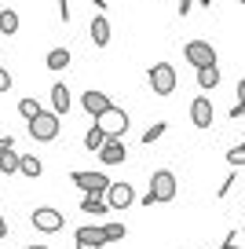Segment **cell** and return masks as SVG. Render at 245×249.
Wrapping results in <instances>:
<instances>
[{"label": "cell", "mask_w": 245, "mask_h": 249, "mask_svg": "<svg viewBox=\"0 0 245 249\" xmlns=\"http://www.w3.org/2000/svg\"><path fill=\"white\" fill-rule=\"evenodd\" d=\"M146 85L154 88V95H172L176 92V66L172 62H154L146 70Z\"/></svg>", "instance_id": "obj_1"}, {"label": "cell", "mask_w": 245, "mask_h": 249, "mask_svg": "<svg viewBox=\"0 0 245 249\" xmlns=\"http://www.w3.org/2000/svg\"><path fill=\"white\" fill-rule=\"evenodd\" d=\"M30 124V140H37V143H52V140H59V114H52V110H40L33 121H26Z\"/></svg>", "instance_id": "obj_2"}, {"label": "cell", "mask_w": 245, "mask_h": 249, "mask_svg": "<svg viewBox=\"0 0 245 249\" xmlns=\"http://www.w3.org/2000/svg\"><path fill=\"white\" fill-rule=\"evenodd\" d=\"M95 124L103 128V136H106V140H124V132H128V114H124L121 107H110L106 114L95 117Z\"/></svg>", "instance_id": "obj_3"}, {"label": "cell", "mask_w": 245, "mask_h": 249, "mask_svg": "<svg viewBox=\"0 0 245 249\" xmlns=\"http://www.w3.org/2000/svg\"><path fill=\"white\" fill-rule=\"evenodd\" d=\"M183 59L191 62L194 70H201V66H216V48L209 44V40H187V44H183Z\"/></svg>", "instance_id": "obj_4"}, {"label": "cell", "mask_w": 245, "mask_h": 249, "mask_svg": "<svg viewBox=\"0 0 245 249\" xmlns=\"http://www.w3.org/2000/svg\"><path fill=\"white\" fill-rule=\"evenodd\" d=\"M176 176H172L169 169H158L150 176V191H146V195L154 198V202H172V198H176Z\"/></svg>", "instance_id": "obj_5"}, {"label": "cell", "mask_w": 245, "mask_h": 249, "mask_svg": "<svg viewBox=\"0 0 245 249\" xmlns=\"http://www.w3.org/2000/svg\"><path fill=\"white\" fill-rule=\"evenodd\" d=\"M70 179H73V187L77 191H85V195H106V187H110V179H106V172H70Z\"/></svg>", "instance_id": "obj_6"}, {"label": "cell", "mask_w": 245, "mask_h": 249, "mask_svg": "<svg viewBox=\"0 0 245 249\" xmlns=\"http://www.w3.org/2000/svg\"><path fill=\"white\" fill-rule=\"evenodd\" d=\"M30 220H33V227H37V231H44V234L62 231V224H66V220H62V213L52 209V205H40V209H33Z\"/></svg>", "instance_id": "obj_7"}, {"label": "cell", "mask_w": 245, "mask_h": 249, "mask_svg": "<svg viewBox=\"0 0 245 249\" xmlns=\"http://www.w3.org/2000/svg\"><path fill=\"white\" fill-rule=\"evenodd\" d=\"M103 198H106V205H110V209H128V205L136 202V187H132L128 179H124V183H110Z\"/></svg>", "instance_id": "obj_8"}, {"label": "cell", "mask_w": 245, "mask_h": 249, "mask_svg": "<svg viewBox=\"0 0 245 249\" xmlns=\"http://www.w3.org/2000/svg\"><path fill=\"white\" fill-rule=\"evenodd\" d=\"M95 154H99V161L106 165V169H110V165H124V161H128V150H124V140H106L99 150H95Z\"/></svg>", "instance_id": "obj_9"}, {"label": "cell", "mask_w": 245, "mask_h": 249, "mask_svg": "<svg viewBox=\"0 0 245 249\" xmlns=\"http://www.w3.org/2000/svg\"><path fill=\"white\" fill-rule=\"evenodd\" d=\"M114 107V99H110L106 92H85L81 95V110H85V114H92V121L99 114H106V110Z\"/></svg>", "instance_id": "obj_10"}, {"label": "cell", "mask_w": 245, "mask_h": 249, "mask_svg": "<svg viewBox=\"0 0 245 249\" xmlns=\"http://www.w3.org/2000/svg\"><path fill=\"white\" fill-rule=\"evenodd\" d=\"M191 121H194V128H212V103L205 95H198L191 103Z\"/></svg>", "instance_id": "obj_11"}, {"label": "cell", "mask_w": 245, "mask_h": 249, "mask_svg": "<svg viewBox=\"0 0 245 249\" xmlns=\"http://www.w3.org/2000/svg\"><path fill=\"white\" fill-rule=\"evenodd\" d=\"M70 107H73V95H70V88L62 85V81H55V85H52V114L62 117Z\"/></svg>", "instance_id": "obj_12"}, {"label": "cell", "mask_w": 245, "mask_h": 249, "mask_svg": "<svg viewBox=\"0 0 245 249\" xmlns=\"http://www.w3.org/2000/svg\"><path fill=\"white\" fill-rule=\"evenodd\" d=\"M92 40H95V48H106L110 44V18L106 15H95L92 18Z\"/></svg>", "instance_id": "obj_13"}, {"label": "cell", "mask_w": 245, "mask_h": 249, "mask_svg": "<svg viewBox=\"0 0 245 249\" xmlns=\"http://www.w3.org/2000/svg\"><path fill=\"white\" fill-rule=\"evenodd\" d=\"M70 62H73V55L66 52V48H52V52H48V59H44V66L52 73H59V70H66Z\"/></svg>", "instance_id": "obj_14"}, {"label": "cell", "mask_w": 245, "mask_h": 249, "mask_svg": "<svg viewBox=\"0 0 245 249\" xmlns=\"http://www.w3.org/2000/svg\"><path fill=\"white\" fill-rule=\"evenodd\" d=\"M77 246H106L103 242V227H77Z\"/></svg>", "instance_id": "obj_15"}, {"label": "cell", "mask_w": 245, "mask_h": 249, "mask_svg": "<svg viewBox=\"0 0 245 249\" xmlns=\"http://www.w3.org/2000/svg\"><path fill=\"white\" fill-rule=\"evenodd\" d=\"M81 209H85L88 216H103L110 205H106V198H103V195H85V198H81Z\"/></svg>", "instance_id": "obj_16"}, {"label": "cell", "mask_w": 245, "mask_h": 249, "mask_svg": "<svg viewBox=\"0 0 245 249\" xmlns=\"http://www.w3.org/2000/svg\"><path fill=\"white\" fill-rule=\"evenodd\" d=\"M18 172H22V176H30V179H37L40 172H44V165H40L33 154H22V158H18Z\"/></svg>", "instance_id": "obj_17"}, {"label": "cell", "mask_w": 245, "mask_h": 249, "mask_svg": "<svg viewBox=\"0 0 245 249\" xmlns=\"http://www.w3.org/2000/svg\"><path fill=\"white\" fill-rule=\"evenodd\" d=\"M18 158H22V154H18L15 147L4 150V154H0V172H4V176H15V172H18Z\"/></svg>", "instance_id": "obj_18"}, {"label": "cell", "mask_w": 245, "mask_h": 249, "mask_svg": "<svg viewBox=\"0 0 245 249\" xmlns=\"http://www.w3.org/2000/svg\"><path fill=\"white\" fill-rule=\"evenodd\" d=\"M198 85L201 88H216L220 85V66H201L198 70Z\"/></svg>", "instance_id": "obj_19"}, {"label": "cell", "mask_w": 245, "mask_h": 249, "mask_svg": "<svg viewBox=\"0 0 245 249\" xmlns=\"http://www.w3.org/2000/svg\"><path fill=\"white\" fill-rule=\"evenodd\" d=\"M0 33H4V37H15L18 33V15L15 11H0Z\"/></svg>", "instance_id": "obj_20"}, {"label": "cell", "mask_w": 245, "mask_h": 249, "mask_svg": "<svg viewBox=\"0 0 245 249\" xmlns=\"http://www.w3.org/2000/svg\"><path fill=\"white\" fill-rule=\"evenodd\" d=\"M40 110H44V107H40L37 99H30V95H26V99H18V114H22L26 121H33V117H37Z\"/></svg>", "instance_id": "obj_21"}, {"label": "cell", "mask_w": 245, "mask_h": 249, "mask_svg": "<svg viewBox=\"0 0 245 249\" xmlns=\"http://www.w3.org/2000/svg\"><path fill=\"white\" fill-rule=\"evenodd\" d=\"M103 143H106V136H103V128H99V124H92V128H88V136H85V147H88V150H99Z\"/></svg>", "instance_id": "obj_22"}, {"label": "cell", "mask_w": 245, "mask_h": 249, "mask_svg": "<svg viewBox=\"0 0 245 249\" xmlns=\"http://www.w3.org/2000/svg\"><path fill=\"white\" fill-rule=\"evenodd\" d=\"M124 234H128V227H121V224H103V242H121Z\"/></svg>", "instance_id": "obj_23"}, {"label": "cell", "mask_w": 245, "mask_h": 249, "mask_svg": "<svg viewBox=\"0 0 245 249\" xmlns=\"http://www.w3.org/2000/svg\"><path fill=\"white\" fill-rule=\"evenodd\" d=\"M165 132H169V124H165V121H154L150 128H146V132H143V143H154V140H161V136H165Z\"/></svg>", "instance_id": "obj_24"}, {"label": "cell", "mask_w": 245, "mask_h": 249, "mask_svg": "<svg viewBox=\"0 0 245 249\" xmlns=\"http://www.w3.org/2000/svg\"><path fill=\"white\" fill-rule=\"evenodd\" d=\"M242 114H245V77L238 81V103H234V110H230V117H234V121H238V117H242Z\"/></svg>", "instance_id": "obj_25"}, {"label": "cell", "mask_w": 245, "mask_h": 249, "mask_svg": "<svg viewBox=\"0 0 245 249\" xmlns=\"http://www.w3.org/2000/svg\"><path fill=\"white\" fill-rule=\"evenodd\" d=\"M227 165H230V169H242V165H245V147H230L227 150Z\"/></svg>", "instance_id": "obj_26"}, {"label": "cell", "mask_w": 245, "mask_h": 249, "mask_svg": "<svg viewBox=\"0 0 245 249\" xmlns=\"http://www.w3.org/2000/svg\"><path fill=\"white\" fill-rule=\"evenodd\" d=\"M230 187H234V172H230V176H223V183L216 187V198H227V195H230Z\"/></svg>", "instance_id": "obj_27"}, {"label": "cell", "mask_w": 245, "mask_h": 249, "mask_svg": "<svg viewBox=\"0 0 245 249\" xmlns=\"http://www.w3.org/2000/svg\"><path fill=\"white\" fill-rule=\"evenodd\" d=\"M15 85V81H11V73H8V66H4V62H0V92H8V88Z\"/></svg>", "instance_id": "obj_28"}, {"label": "cell", "mask_w": 245, "mask_h": 249, "mask_svg": "<svg viewBox=\"0 0 245 249\" xmlns=\"http://www.w3.org/2000/svg\"><path fill=\"white\" fill-rule=\"evenodd\" d=\"M191 8H194V0H179V8H176V11H179V18L191 15Z\"/></svg>", "instance_id": "obj_29"}, {"label": "cell", "mask_w": 245, "mask_h": 249, "mask_svg": "<svg viewBox=\"0 0 245 249\" xmlns=\"http://www.w3.org/2000/svg\"><path fill=\"white\" fill-rule=\"evenodd\" d=\"M59 18H62V22H70V0H59Z\"/></svg>", "instance_id": "obj_30"}, {"label": "cell", "mask_w": 245, "mask_h": 249, "mask_svg": "<svg viewBox=\"0 0 245 249\" xmlns=\"http://www.w3.org/2000/svg\"><path fill=\"white\" fill-rule=\"evenodd\" d=\"M15 147V140H11V136H4V140H0V154H4V150H11Z\"/></svg>", "instance_id": "obj_31"}, {"label": "cell", "mask_w": 245, "mask_h": 249, "mask_svg": "<svg viewBox=\"0 0 245 249\" xmlns=\"http://www.w3.org/2000/svg\"><path fill=\"white\" fill-rule=\"evenodd\" d=\"M8 231H11V227H8V220L0 216V238H8Z\"/></svg>", "instance_id": "obj_32"}, {"label": "cell", "mask_w": 245, "mask_h": 249, "mask_svg": "<svg viewBox=\"0 0 245 249\" xmlns=\"http://www.w3.org/2000/svg\"><path fill=\"white\" fill-rule=\"evenodd\" d=\"M95 4V11H99V15H106V0H92Z\"/></svg>", "instance_id": "obj_33"}, {"label": "cell", "mask_w": 245, "mask_h": 249, "mask_svg": "<svg viewBox=\"0 0 245 249\" xmlns=\"http://www.w3.org/2000/svg\"><path fill=\"white\" fill-rule=\"evenodd\" d=\"M220 249H238V242H223V246Z\"/></svg>", "instance_id": "obj_34"}, {"label": "cell", "mask_w": 245, "mask_h": 249, "mask_svg": "<svg viewBox=\"0 0 245 249\" xmlns=\"http://www.w3.org/2000/svg\"><path fill=\"white\" fill-rule=\"evenodd\" d=\"M194 4H205V8H212V0H194Z\"/></svg>", "instance_id": "obj_35"}, {"label": "cell", "mask_w": 245, "mask_h": 249, "mask_svg": "<svg viewBox=\"0 0 245 249\" xmlns=\"http://www.w3.org/2000/svg\"><path fill=\"white\" fill-rule=\"evenodd\" d=\"M77 249H103V246H77Z\"/></svg>", "instance_id": "obj_36"}, {"label": "cell", "mask_w": 245, "mask_h": 249, "mask_svg": "<svg viewBox=\"0 0 245 249\" xmlns=\"http://www.w3.org/2000/svg\"><path fill=\"white\" fill-rule=\"evenodd\" d=\"M26 249H48V246H26Z\"/></svg>", "instance_id": "obj_37"}, {"label": "cell", "mask_w": 245, "mask_h": 249, "mask_svg": "<svg viewBox=\"0 0 245 249\" xmlns=\"http://www.w3.org/2000/svg\"><path fill=\"white\" fill-rule=\"evenodd\" d=\"M242 147H245V140H242Z\"/></svg>", "instance_id": "obj_38"}, {"label": "cell", "mask_w": 245, "mask_h": 249, "mask_svg": "<svg viewBox=\"0 0 245 249\" xmlns=\"http://www.w3.org/2000/svg\"><path fill=\"white\" fill-rule=\"evenodd\" d=\"M242 4H245V0H242Z\"/></svg>", "instance_id": "obj_39"}, {"label": "cell", "mask_w": 245, "mask_h": 249, "mask_svg": "<svg viewBox=\"0 0 245 249\" xmlns=\"http://www.w3.org/2000/svg\"><path fill=\"white\" fill-rule=\"evenodd\" d=\"M242 231H245V227H242Z\"/></svg>", "instance_id": "obj_40"}]
</instances>
